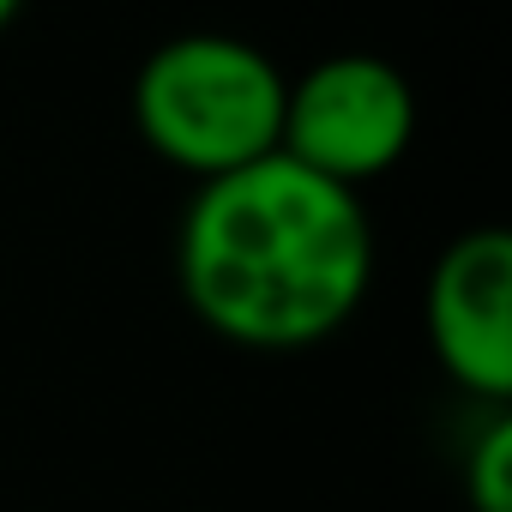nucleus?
Listing matches in <instances>:
<instances>
[{"mask_svg": "<svg viewBox=\"0 0 512 512\" xmlns=\"http://www.w3.org/2000/svg\"><path fill=\"white\" fill-rule=\"evenodd\" d=\"M284 67L235 31H181L157 43L133 79L139 139L181 175L217 181L278 151Z\"/></svg>", "mask_w": 512, "mask_h": 512, "instance_id": "obj_2", "label": "nucleus"}, {"mask_svg": "<svg viewBox=\"0 0 512 512\" xmlns=\"http://www.w3.org/2000/svg\"><path fill=\"white\" fill-rule=\"evenodd\" d=\"M175 284L193 320L235 350H314L374 290L368 205L272 151L193 187L175 223Z\"/></svg>", "mask_w": 512, "mask_h": 512, "instance_id": "obj_1", "label": "nucleus"}, {"mask_svg": "<svg viewBox=\"0 0 512 512\" xmlns=\"http://www.w3.org/2000/svg\"><path fill=\"white\" fill-rule=\"evenodd\" d=\"M416 145V91L380 55H326L284 85L278 151L350 193L392 175Z\"/></svg>", "mask_w": 512, "mask_h": 512, "instance_id": "obj_3", "label": "nucleus"}, {"mask_svg": "<svg viewBox=\"0 0 512 512\" xmlns=\"http://www.w3.org/2000/svg\"><path fill=\"white\" fill-rule=\"evenodd\" d=\"M464 506L470 512H512V416L488 410L482 434L464 452Z\"/></svg>", "mask_w": 512, "mask_h": 512, "instance_id": "obj_5", "label": "nucleus"}, {"mask_svg": "<svg viewBox=\"0 0 512 512\" xmlns=\"http://www.w3.org/2000/svg\"><path fill=\"white\" fill-rule=\"evenodd\" d=\"M428 344L446 380L488 410L512 398V235L482 223L440 247L428 272Z\"/></svg>", "mask_w": 512, "mask_h": 512, "instance_id": "obj_4", "label": "nucleus"}, {"mask_svg": "<svg viewBox=\"0 0 512 512\" xmlns=\"http://www.w3.org/2000/svg\"><path fill=\"white\" fill-rule=\"evenodd\" d=\"M19 13H25V0H0V31H7V25H13Z\"/></svg>", "mask_w": 512, "mask_h": 512, "instance_id": "obj_6", "label": "nucleus"}]
</instances>
